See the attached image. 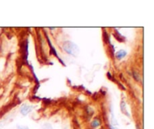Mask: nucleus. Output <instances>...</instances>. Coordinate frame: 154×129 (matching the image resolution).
Instances as JSON below:
<instances>
[{
    "instance_id": "nucleus-1",
    "label": "nucleus",
    "mask_w": 154,
    "mask_h": 129,
    "mask_svg": "<svg viewBox=\"0 0 154 129\" xmlns=\"http://www.w3.org/2000/svg\"><path fill=\"white\" fill-rule=\"evenodd\" d=\"M63 49L64 50V51H66L69 55L72 56L74 57L78 56V55L79 54L80 49L78 47V45L76 44H75L74 42L70 41V40H67V41H65L63 44Z\"/></svg>"
},
{
    "instance_id": "nucleus-2",
    "label": "nucleus",
    "mask_w": 154,
    "mask_h": 129,
    "mask_svg": "<svg viewBox=\"0 0 154 129\" xmlns=\"http://www.w3.org/2000/svg\"><path fill=\"white\" fill-rule=\"evenodd\" d=\"M33 109H34V106L32 105H30L29 104H23L20 106V113L25 116L30 113Z\"/></svg>"
},
{
    "instance_id": "nucleus-3",
    "label": "nucleus",
    "mask_w": 154,
    "mask_h": 129,
    "mask_svg": "<svg viewBox=\"0 0 154 129\" xmlns=\"http://www.w3.org/2000/svg\"><path fill=\"white\" fill-rule=\"evenodd\" d=\"M115 55H116V57H117V58H118V59L120 60L122 59V58H124V57L127 55V52H126L125 50H120L118 52H116Z\"/></svg>"
},
{
    "instance_id": "nucleus-4",
    "label": "nucleus",
    "mask_w": 154,
    "mask_h": 129,
    "mask_svg": "<svg viewBox=\"0 0 154 129\" xmlns=\"http://www.w3.org/2000/svg\"><path fill=\"white\" fill-rule=\"evenodd\" d=\"M120 108H121V111L123 112V113L126 114L127 116H129V112L127 110V107H126V104L125 100H122L121 104H120Z\"/></svg>"
},
{
    "instance_id": "nucleus-5",
    "label": "nucleus",
    "mask_w": 154,
    "mask_h": 129,
    "mask_svg": "<svg viewBox=\"0 0 154 129\" xmlns=\"http://www.w3.org/2000/svg\"><path fill=\"white\" fill-rule=\"evenodd\" d=\"M101 124V122L99 118H95L94 120H93L91 122V126L93 128H98Z\"/></svg>"
},
{
    "instance_id": "nucleus-6",
    "label": "nucleus",
    "mask_w": 154,
    "mask_h": 129,
    "mask_svg": "<svg viewBox=\"0 0 154 129\" xmlns=\"http://www.w3.org/2000/svg\"><path fill=\"white\" fill-rule=\"evenodd\" d=\"M42 129H53L52 124H50V123L47 122L42 125Z\"/></svg>"
},
{
    "instance_id": "nucleus-7",
    "label": "nucleus",
    "mask_w": 154,
    "mask_h": 129,
    "mask_svg": "<svg viewBox=\"0 0 154 129\" xmlns=\"http://www.w3.org/2000/svg\"><path fill=\"white\" fill-rule=\"evenodd\" d=\"M133 74H134V78H135L136 80H139L140 76L139 75H138V74L137 73V72H133Z\"/></svg>"
},
{
    "instance_id": "nucleus-8",
    "label": "nucleus",
    "mask_w": 154,
    "mask_h": 129,
    "mask_svg": "<svg viewBox=\"0 0 154 129\" xmlns=\"http://www.w3.org/2000/svg\"><path fill=\"white\" fill-rule=\"evenodd\" d=\"M17 129H29V127L25 125H17Z\"/></svg>"
},
{
    "instance_id": "nucleus-9",
    "label": "nucleus",
    "mask_w": 154,
    "mask_h": 129,
    "mask_svg": "<svg viewBox=\"0 0 154 129\" xmlns=\"http://www.w3.org/2000/svg\"><path fill=\"white\" fill-rule=\"evenodd\" d=\"M111 129H119L118 128H117L116 126H112L111 125Z\"/></svg>"
},
{
    "instance_id": "nucleus-10",
    "label": "nucleus",
    "mask_w": 154,
    "mask_h": 129,
    "mask_svg": "<svg viewBox=\"0 0 154 129\" xmlns=\"http://www.w3.org/2000/svg\"><path fill=\"white\" fill-rule=\"evenodd\" d=\"M2 127H3V124H2V122H0V129L2 128Z\"/></svg>"
}]
</instances>
